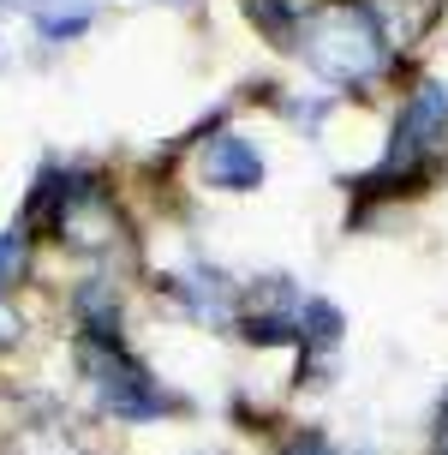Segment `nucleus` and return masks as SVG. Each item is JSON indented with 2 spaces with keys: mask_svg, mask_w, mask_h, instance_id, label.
I'll return each instance as SVG.
<instances>
[{
  "mask_svg": "<svg viewBox=\"0 0 448 455\" xmlns=\"http://www.w3.org/2000/svg\"><path fill=\"white\" fill-rule=\"evenodd\" d=\"M299 48L317 60V72H329L341 84H353V78H371L382 60V36L377 24L353 12V6H329V12H317V19L299 24Z\"/></svg>",
  "mask_w": 448,
  "mask_h": 455,
  "instance_id": "f257e3e1",
  "label": "nucleus"
},
{
  "mask_svg": "<svg viewBox=\"0 0 448 455\" xmlns=\"http://www.w3.org/2000/svg\"><path fill=\"white\" fill-rule=\"evenodd\" d=\"M90 371H96V389H102V402L114 408V419H156V413H168V389H156V378L144 371V365H132L120 347H84Z\"/></svg>",
  "mask_w": 448,
  "mask_h": 455,
  "instance_id": "f03ea898",
  "label": "nucleus"
},
{
  "mask_svg": "<svg viewBox=\"0 0 448 455\" xmlns=\"http://www.w3.org/2000/svg\"><path fill=\"white\" fill-rule=\"evenodd\" d=\"M448 132V84L443 78H425L413 102H406L401 126H395V144H389V162H382V174H395V168H413V162L425 156L430 144Z\"/></svg>",
  "mask_w": 448,
  "mask_h": 455,
  "instance_id": "7ed1b4c3",
  "label": "nucleus"
},
{
  "mask_svg": "<svg viewBox=\"0 0 448 455\" xmlns=\"http://www.w3.org/2000/svg\"><path fill=\"white\" fill-rule=\"evenodd\" d=\"M203 180L216 192H257L263 186V156L240 132H222V138H209V150H203Z\"/></svg>",
  "mask_w": 448,
  "mask_h": 455,
  "instance_id": "20e7f679",
  "label": "nucleus"
},
{
  "mask_svg": "<svg viewBox=\"0 0 448 455\" xmlns=\"http://www.w3.org/2000/svg\"><path fill=\"white\" fill-rule=\"evenodd\" d=\"M19 258H24V240H19V234H0V275L19 270Z\"/></svg>",
  "mask_w": 448,
  "mask_h": 455,
  "instance_id": "39448f33",
  "label": "nucleus"
},
{
  "mask_svg": "<svg viewBox=\"0 0 448 455\" xmlns=\"http://www.w3.org/2000/svg\"><path fill=\"white\" fill-rule=\"evenodd\" d=\"M19 336H24V318L12 312V306H0V347H6V341H19Z\"/></svg>",
  "mask_w": 448,
  "mask_h": 455,
  "instance_id": "423d86ee",
  "label": "nucleus"
},
{
  "mask_svg": "<svg viewBox=\"0 0 448 455\" xmlns=\"http://www.w3.org/2000/svg\"><path fill=\"white\" fill-rule=\"evenodd\" d=\"M281 455H335V450H329L323 437H293V443H287Z\"/></svg>",
  "mask_w": 448,
  "mask_h": 455,
  "instance_id": "0eeeda50",
  "label": "nucleus"
}]
</instances>
